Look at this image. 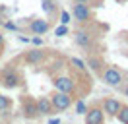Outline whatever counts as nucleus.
<instances>
[{"mask_svg": "<svg viewBox=\"0 0 128 124\" xmlns=\"http://www.w3.org/2000/svg\"><path fill=\"white\" fill-rule=\"evenodd\" d=\"M50 105H52V110H66V108L72 105V97H70V93L56 91L50 97Z\"/></svg>", "mask_w": 128, "mask_h": 124, "instance_id": "f257e3e1", "label": "nucleus"}, {"mask_svg": "<svg viewBox=\"0 0 128 124\" xmlns=\"http://www.w3.org/2000/svg\"><path fill=\"white\" fill-rule=\"evenodd\" d=\"M72 14H74V20L80 23H86L91 20V8L88 6V2H76L72 8Z\"/></svg>", "mask_w": 128, "mask_h": 124, "instance_id": "f03ea898", "label": "nucleus"}, {"mask_svg": "<svg viewBox=\"0 0 128 124\" xmlns=\"http://www.w3.org/2000/svg\"><path fill=\"white\" fill-rule=\"evenodd\" d=\"M54 89L56 91H62V93H74V89H76V84L72 82V78H54Z\"/></svg>", "mask_w": 128, "mask_h": 124, "instance_id": "7ed1b4c3", "label": "nucleus"}, {"mask_svg": "<svg viewBox=\"0 0 128 124\" xmlns=\"http://www.w3.org/2000/svg\"><path fill=\"white\" fill-rule=\"evenodd\" d=\"M103 82L107 85H111V87H116V85H120V82H122V74H120L116 68H107L103 72Z\"/></svg>", "mask_w": 128, "mask_h": 124, "instance_id": "20e7f679", "label": "nucleus"}, {"mask_svg": "<svg viewBox=\"0 0 128 124\" xmlns=\"http://www.w3.org/2000/svg\"><path fill=\"white\" fill-rule=\"evenodd\" d=\"M105 112L99 107H91L86 110V124H103Z\"/></svg>", "mask_w": 128, "mask_h": 124, "instance_id": "39448f33", "label": "nucleus"}, {"mask_svg": "<svg viewBox=\"0 0 128 124\" xmlns=\"http://www.w3.org/2000/svg\"><path fill=\"white\" fill-rule=\"evenodd\" d=\"M22 108H24V116H25V118H35V116H39V110H37V101L29 99V97H25V99H24Z\"/></svg>", "mask_w": 128, "mask_h": 124, "instance_id": "423d86ee", "label": "nucleus"}, {"mask_svg": "<svg viewBox=\"0 0 128 124\" xmlns=\"http://www.w3.org/2000/svg\"><path fill=\"white\" fill-rule=\"evenodd\" d=\"M74 39H76V43L82 46V48H89V46H93V37H91V33H88V31H76L74 33Z\"/></svg>", "mask_w": 128, "mask_h": 124, "instance_id": "0eeeda50", "label": "nucleus"}, {"mask_svg": "<svg viewBox=\"0 0 128 124\" xmlns=\"http://www.w3.org/2000/svg\"><path fill=\"white\" fill-rule=\"evenodd\" d=\"M0 82H2V85H4V87L14 89V87H18V85H20V76H18L14 70H12V72H4V74H2V78H0Z\"/></svg>", "mask_w": 128, "mask_h": 124, "instance_id": "6e6552de", "label": "nucleus"}, {"mask_svg": "<svg viewBox=\"0 0 128 124\" xmlns=\"http://www.w3.org/2000/svg\"><path fill=\"white\" fill-rule=\"evenodd\" d=\"M120 107H122L120 101L112 99V97H107V99L103 101V112H105V114H109V116H114L116 112H118Z\"/></svg>", "mask_w": 128, "mask_h": 124, "instance_id": "1a4fd4ad", "label": "nucleus"}, {"mask_svg": "<svg viewBox=\"0 0 128 124\" xmlns=\"http://www.w3.org/2000/svg\"><path fill=\"white\" fill-rule=\"evenodd\" d=\"M48 22L47 20H33L31 23H29V29H31V33H35V35H43V33H47L48 31Z\"/></svg>", "mask_w": 128, "mask_h": 124, "instance_id": "9d476101", "label": "nucleus"}, {"mask_svg": "<svg viewBox=\"0 0 128 124\" xmlns=\"http://www.w3.org/2000/svg\"><path fill=\"white\" fill-rule=\"evenodd\" d=\"M37 110H39V114H50V112H52L50 99H48V97H41V99L37 101Z\"/></svg>", "mask_w": 128, "mask_h": 124, "instance_id": "9b49d317", "label": "nucleus"}, {"mask_svg": "<svg viewBox=\"0 0 128 124\" xmlns=\"http://www.w3.org/2000/svg\"><path fill=\"white\" fill-rule=\"evenodd\" d=\"M43 58H45V52H43V50H39V48H35V50H29V52L25 54V60L29 62V64H39Z\"/></svg>", "mask_w": 128, "mask_h": 124, "instance_id": "f8f14e48", "label": "nucleus"}, {"mask_svg": "<svg viewBox=\"0 0 128 124\" xmlns=\"http://www.w3.org/2000/svg\"><path fill=\"white\" fill-rule=\"evenodd\" d=\"M88 66L93 72H101V68H103V60L101 58H95V56H91V58H88Z\"/></svg>", "mask_w": 128, "mask_h": 124, "instance_id": "ddd939ff", "label": "nucleus"}, {"mask_svg": "<svg viewBox=\"0 0 128 124\" xmlns=\"http://www.w3.org/2000/svg\"><path fill=\"white\" fill-rule=\"evenodd\" d=\"M114 116H116L122 124H128V107H124V105H122V107L118 108V112H116Z\"/></svg>", "mask_w": 128, "mask_h": 124, "instance_id": "4468645a", "label": "nucleus"}, {"mask_svg": "<svg viewBox=\"0 0 128 124\" xmlns=\"http://www.w3.org/2000/svg\"><path fill=\"white\" fill-rule=\"evenodd\" d=\"M41 4H43V12H45V14H50V12L56 8L54 0H41Z\"/></svg>", "mask_w": 128, "mask_h": 124, "instance_id": "2eb2a0df", "label": "nucleus"}, {"mask_svg": "<svg viewBox=\"0 0 128 124\" xmlns=\"http://www.w3.org/2000/svg\"><path fill=\"white\" fill-rule=\"evenodd\" d=\"M70 64H72L74 68L82 70V72H84V70L88 68V66H86V62H84V60H80V58H76V56H72V58H70Z\"/></svg>", "mask_w": 128, "mask_h": 124, "instance_id": "dca6fc26", "label": "nucleus"}, {"mask_svg": "<svg viewBox=\"0 0 128 124\" xmlns=\"http://www.w3.org/2000/svg\"><path fill=\"white\" fill-rule=\"evenodd\" d=\"M12 107V101H10V97H6V95H0V110H6V108Z\"/></svg>", "mask_w": 128, "mask_h": 124, "instance_id": "f3484780", "label": "nucleus"}, {"mask_svg": "<svg viewBox=\"0 0 128 124\" xmlns=\"http://www.w3.org/2000/svg\"><path fill=\"white\" fill-rule=\"evenodd\" d=\"M86 110H88L86 103H84V101H78V103H76V112H78V114H86Z\"/></svg>", "mask_w": 128, "mask_h": 124, "instance_id": "a211bd4d", "label": "nucleus"}, {"mask_svg": "<svg viewBox=\"0 0 128 124\" xmlns=\"http://www.w3.org/2000/svg\"><path fill=\"white\" fill-rule=\"evenodd\" d=\"M60 23H62V25H68V23H70V14H68V12H62V14H60Z\"/></svg>", "mask_w": 128, "mask_h": 124, "instance_id": "6ab92c4d", "label": "nucleus"}, {"mask_svg": "<svg viewBox=\"0 0 128 124\" xmlns=\"http://www.w3.org/2000/svg\"><path fill=\"white\" fill-rule=\"evenodd\" d=\"M66 33H68V27H66V25H60V27H56V35H58V37H64Z\"/></svg>", "mask_w": 128, "mask_h": 124, "instance_id": "aec40b11", "label": "nucleus"}, {"mask_svg": "<svg viewBox=\"0 0 128 124\" xmlns=\"http://www.w3.org/2000/svg\"><path fill=\"white\" fill-rule=\"evenodd\" d=\"M33 45L41 46V45H43V39H41V37H33Z\"/></svg>", "mask_w": 128, "mask_h": 124, "instance_id": "412c9836", "label": "nucleus"}, {"mask_svg": "<svg viewBox=\"0 0 128 124\" xmlns=\"http://www.w3.org/2000/svg\"><path fill=\"white\" fill-rule=\"evenodd\" d=\"M6 29H10V31H16V23H12V22H6Z\"/></svg>", "mask_w": 128, "mask_h": 124, "instance_id": "4be33fe9", "label": "nucleus"}, {"mask_svg": "<svg viewBox=\"0 0 128 124\" xmlns=\"http://www.w3.org/2000/svg\"><path fill=\"white\" fill-rule=\"evenodd\" d=\"M48 124H60V120H58V118H50V120H48Z\"/></svg>", "mask_w": 128, "mask_h": 124, "instance_id": "5701e85b", "label": "nucleus"}, {"mask_svg": "<svg viewBox=\"0 0 128 124\" xmlns=\"http://www.w3.org/2000/svg\"><path fill=\"white\" fill-rule=\"evenodd\" d=\"M0 46H4V37L0 35Z\"/></svg>", "mask_w": 128, "mask_h": 124, "instance_id": "b1692460", "label": "nucleus"}, {"mask_svg": "<svg viewBox=\"0 0 128 124\" xmlns=\"http://www.w3.org/2000/svg\"><path fill=\"white\" fill-rule=\"evenodd\" d=\"M76 2H89V0H76Z\"/></svg>", "mask_w": 128, "mask_h": 124, "instance_id": "393cba45", "label": "nucleus"}, {"mask_svg": "<svg viewBox=\"0 0 128 124\" xmlns=\"http://www.w3.org/2000/svg\"><path fill=\"white\" fill-rule=\"evenodd\" d=\"M124 93H126V97H128V87H126V89H124Z\"/></svg>", "mask_w": 128, "mask_h": 124, "instance_id": "a878e982", "label": "nucleus"}, {"mask_svg": "<svg viewBox=\"0 0 128 124\" xmlns=\"http://www.w3.org/2000/svg\"><path fill=\"white\" fill-rule=\"evenodd\" d=\"M0 52H2V46H0Z\"/></svg>", "mask_w": 128, "mask_h": 124, "instance_id": "bb28decb", "label": "nucleus"}]
</instances>
